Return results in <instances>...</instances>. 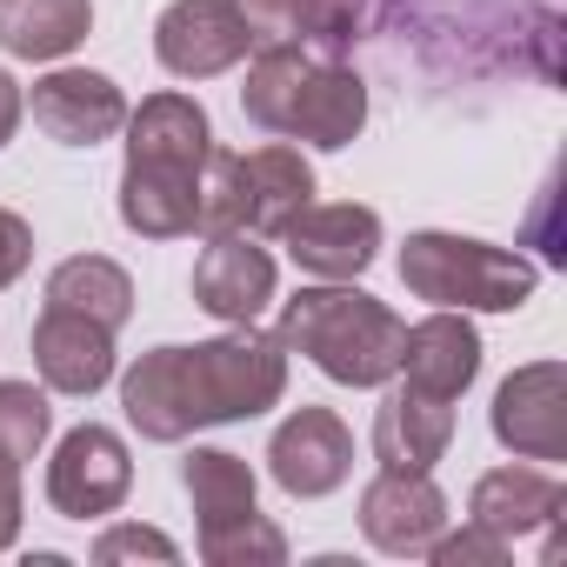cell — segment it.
Listing matches in <instances>:
<instances>
[{"label":"cell","mask_w":567,"mask_h":567,"mask_svg":"<svg viewBox=\"0 0 567 567\" xmlns=\"http://www.w3.org/2000/svg\"><path fill=\"white\" fill-rule=\"evenodd\" d=\"M94 560L101 567H114V560H181V547L161 534V527H107L101 540H94Z\"/></svg>","instance_id":"29"},{"label":"cell","mask_w":567,"mask_h":567,"mask_svg":"<svg viewBox=\"0 0 567 567\" xmlns=\"http://www.w3.org/2000/svg\"><path fill=\"white\" fill-rule=\"evenodd\" d=\"M280 247L295 254L301 274H321V280H354L374 267L381 254V214L361 207V200H328V207H301L288 227L274 234Z\"/></svg>","instance_id":"8"},{"label":"cell","mask_w":567,"mask_h":567,"mask_svg":"<svg viewBox=\"0 0 567 567\" xmlns=\"http://www.w3.org/2000/svg\"><path fill=\"white\" fill-rule=\"evenodd\" d=\"M28 260H34V227L0 207V288H14V280L28 274Z\"/></svg>","instance_id":"30"},{"label":"cell","mask_w":567,"mask_h":567,"mask_svg":"<svg viewBox=\"0 0 567 567\" xmlns=\"http://www.w3.org/2000/svg\"><path fill=\"white\" fill-rule=\"evenodd\" d=\"M368 127V81L348 61H315L295 87V107L280 121V141H308V147H348Z\"/></svg>","instance_id":"14"},{"label":"cell","mask_w":567,"mask_h":567,"mask_svg":"<svg viewBox=\"0 0 567 567\" xmlns=\"http://www.w3.org/2000/svg\"><path fill=\"white\" fill-rule=\"evenodd\" d=\"M154 54H161L167 74L207 81V74H227L247 54V28L234 14V0H174L154 21Z\"/></svg>","instance_id":"10"},{"label":"cell","mask_w":567,"mask_h":567,"mask_svg":"<svg viewBox=\"0 0 567 567\" xmlns=\"http://www.w3.org/2000/svg\"><path fill=\"white\" fill-rule=\"evenodd\" d=\"M21 454H8L0 447V547H14V534H21Z\"/></svg>","instance_id":"31"},{"label":"cell","mask_w":567,"mask_h":567,"mask_svg":"<svg viewBox=\"0 0 567 567\" xmlns=\"http://www.w3.org/2000/svg\"><path fill=\"white\" fill-rule=\"evenodd\" d=\"M200 560L214 567H280L288 560V540L267 514H247V520H227V527H207L200 534Z\"/></svg>","instance_id":"24"},{"label":"cell","mask_w":567,"mask_h":567,"mask_svg":"<svg viewBox=\"0 0 567 567\" xmlns=\"http://www.w3.org/2000/svg\"><path fill=\"white\" fill-rule=\"evenodd\" d=\"M34 127L61 147H94L127 127V94L94 68H54L34 81Z\"/></svg>","instance_id":"11"},{"label":"cell","mask_w":567,"mask_h":567,"mask_svg":"<svg viewBox=\"0 0 567 567\" xmlns=\"http://www.w3.org/2000/svg\"><path fill=\"white\" fill-rule=\"evenodd\" d=\"M388 0H315V54L321 61H341L374 21H381Z\"/></svg>","instance_id":"27"},{"label":"cell","mask_w":567,"mask_h":567,"mask_svg":"<svg viewBox=\"0 0 567 567\" xmlns=\"http://www.w3.org/2000/svg\"><path fill=\"white\" fill-rule=\"evenodd\" d=\"M214 154L207 107L194 94H147L127 114V167H161V174H200Z\"/></svg>","instance_id":"13"},{"label":"cell","mask_w":567,"mask_h":567,"mask_svg":"<svg viewBox=\"0 0 567 567\" xmlns=\"http://www.w3.org/2000/svg\"><path fill=\"white\" fill-rule=\"evenodd\" d=\"M234 14L247 28V48H315V0H234Z\"/></svg>","instance_id":"25"},{"label":"cell","mask_w":567,"mask_h":567,"mask_svg":"<svg viewBox=\"0 0 567 567\" xmlns=\"http://www.w3.org/2000/svg\"><path fill=\"white\" fill-rule=\"evenodd\" d=\"M288 394V348L240 321L220 341L154 348L121 374V408L141 441H187L194 427L254 421Z\"/></svg>","instance_id":"1"},{"label":"cell","mask_w":567,"mask_h":567,"mask_svg":"<svg viewBox=\"0 0 567 567\" xmlns=\"http://www.w3.org/2000/svg\"><path fill=\"white\" fill-rule=\"evenodd\" d=\"M447 527V494L434 487V474L421 467H381L361 487V534L381 554H427L434 534Z\"/></svg>","instance_id":"9"},{"label":"cell","mask_w":567,"mask_h":567,"mask_svg":"<svg viewBox=\"0 0 567 567\" xmlns=\"http://www.w3.org/2000/svg\"><path fill=\"white\" fill-rule=\"evenodd\" d=\"M94 0H0V48L14 61H61L87 41Z\"/></svg>","instance_id":"20"},{"label":"cell","mask_w":567,"mask_h":567,"mask_svg":"<svg viewBox=\"0 0 567 567\" xmlns=\"http://www.w3.org/2000/svg\"><path fill=\"white\" fill-rule=\"evenodd\" d=\"M394 374H408V388H421L434 401H461L467 381L481 374V334L467 328L461 308H441V315L401 328V368Z\"/></svg>","instance_id":"16"},{"label":"cell","mask_w":567,"mask_h":567,"mask_svg":"<svg viewBox=\"0 0 567 567\" xmlns=\"http://www.w3.org/2000/svg\"><path fill=\"white\" fill-rule=\"evenodd\" d=\"M127 487H134V461H127V441L114 427L81 421V427L61 434V447L48 461V501H54V514L101 520V514H114L127 501Z\"/></svg>","instance_id":"5"},{"label":"cell","mask_w":567,"mask_h":567,"mask_svg":"<svg viewBox=\"0 0 567 567\" xmlns=\"http://www.w3.org/2000/svg\"><path fill=\"white\" fill-rule=\"evenodd\" d=\"M34 368L54 394H101L114 381V328H101L87 315H68V308H41Z\"/></svg>","instance_id":"15"},{"label":"cell","mask_w":567,"mask_h":567,"mask_svg":"<svg viewBox=\"0 0 567 567\" xmlns=\"http://www.w3.org/2000/svg\"><path fill=\"white\" fill-rule=\"evenodd\" d=\"M121 220L147 240H181L200 227V174L121 167Z\"/></svg>","instance_id":"19"},{"label":"cell","mask_w":567,"mask_h":567,"mask_svg":"<svg viewBox=\"0 0 567 567\" xmlns=\"http://www.w3.org/2000/svg\"><path fill=\"white\" fill-rule=\"evenodd\" d=\"M274 334L341 388H381L401 368V315L361 288H301L295 301H280Z\"/></svg>","instance_id":"2"},{"label":"cell","mask_w":567,"mask_h":567,"mask_svg":"<svg viewBox=\"0 0 567 567\" xmlns=\"http://www.w3.org/2000/svg\"><path fill=\"white\" fill-rule=\"evenodd\" d=\"M315 61H321L315 48H267V54H254L247 87H240V114H247L254 127L280 134V121H288V107H295V87H301V74H308Z\"/></svg>","instance_id":"23"},{"label":"cell","mask_w":567,"mask_h":567,"mask_svg":"<svg viewBox=\"0 0 567 567\" xmlns=\"http://www.w3.org/2000/svg\"><path fill=\"white\" fill-rule=\"evenodd\" d=\"M14 127H21V87H14V74H0V147L14 141Z\"/></svg>","instance_id":"32"},{"label":"cell","mask_w":567,"mask_h":567,"mask_svg":"<svg viewBox=\"0 0 567 567\" xmlns=\"http://www.w3.org/2000/svg\"><path fill=\"white\" fill-rule=\"evenodd\" d=\"M48 427H54V408H48V394L34 381H0V447L34 461Z\"/></svg>","instance_id":"26"},{"label":"cell","mask_w":567,"mask_h":567,"mask_svg":"<svg viewBox=\"0 0 567 567\" xmlns=\"http://www.w3.org/2000/svg\"><path fill=\"white\" fill-rule=\"evenodd\" d=\"M267 467L280 481V494L295 501H321L354 474V434L334 408H295L267 441Z\"/></svg>","instance_id":"6"},{"label":"cell","mask_w":567,"mask_h":567,"mask_svg":"<svg viewBox=\"0 0 567 567\" xmlns=\"http://www.w3.org/2000/svg\"><path fill=\"white\" fill-rule=\"evenodd\" d=\"M181 487H187V501L200 514V534L254 514V467L240 454H227V447H194L181 461Z\"/></svg>","instance_id":"22"},{"label":"cell","mask_w":567,"mask_h":567,"mask_svg":"<svg viewBox=\"0 0 567 567\" xmlns=\"http://www.w3.org/2000/svg\"><path fill=\"white\" fill-rule=\"evenodd\" d=\"M567 487L547 474V467H494L474 481V501H467V520L494 527L501 540H520L534 527H554Z\"/></svg>","instance_id":"18"},{"label":"cell","mask_w":567,"mask_h":567,"mask_svg":"<svg viewBox=\"0 0 567 567\" xmlns=\"http://www.w3.org/2000/svg\"><path fill=\"white\" fill-rule=\"evenodd\" d=\"M447 441H454V408L421 394V388H408V381L374 414V461L381 467H414L421 474V467H434L447 454Z\"/></svg>","instance_id":"17"},{"label":"cell","mask_w":567,"mask_h":567,"mask_svg":"<svg viewBox=\"0 0 567 567\" xmlns=\"http://www.w3.org/2000/svg\"><path fill=\"white\" fill-rule=\"evenodd\" d=\"M308 200L315 167L288 141H267L254 154L214 147L200 167V234H280Z\"/></svg>","instance_id":"4"},{"label":"cell","mask_w":567,"mask_h":567,"mask_svg":"<svg viewBox=\"0 0 567 567\" xmlns=\"http://www.w3.org/2000/svg\"><path fill=\"white\" fill-rule=\"evenodd\" d=\"M401 288L414 301L434 308H461V315H514L534 301L540 267L514 247H487L467 234H408L401 247Z\"/></svg>","instance_id":"3"},{"label":"cell","mask_w":567,"mask_h":567,"mask_svg":"<svg viewBox=\"0 0 567 567\" xmlns=\"http://www.w3.org/2000/svg\"><path fill=\"white\" fill-rule=\"evenodd\" d=\"M434 567H507V554H514V540H501L494 527H481V520H467L461 534H434Z\"/></svg>","instance_id":"28"},{"label":"cell","mask_w":567,"mask_h":567,"mask_svg":"<svg viewBox=\"0 0 567 567\" xmlns=\"http://www.w3.org/2000/svg\"><path fill=\"white\" fill-rule=\"evenodd\" d=\"M48 308H68V315H87V321H101V328H127V315H134V280H127V267H114L107 254H74V260H61L54 274H48Z\"/></svg>","instance_id":"21"},{"label":"cell","mask_w":567,"mask_h":567,"mask_svg":"<svg viewBox=\"0 0 567 567\" xmlns=\"http://www.w3.org/2000/svg\"><path fill=\"white\" fill-rule=\"evenodd\" d=\"M267 301H274V254L254 247V234H207V247L194 260V308L240 328Z\"/></svg>","instance_id":"12"},{"label":"cell","mask_w":567,"mask_h":567,"mask_svg":"<svg viewBox=\"0 0 567 567\" xmlns=\"http://www.w3.org/2000/svg\"><path fill=\"white\" fill-rule=\"evenodd\" d=\"M494 441L520 461H567V368L527 361L494 394Z\"/></svg>","instance_id":"7"}]
</instances>
